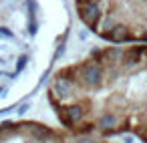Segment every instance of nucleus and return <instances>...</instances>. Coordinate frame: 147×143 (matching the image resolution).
<instances>
[{"label":"nucleus","instance_id":"nucleus-4","mask_svg":"<svg viewBox=\"0 0 147 143\" xmlns=\"http://www.w3.org/2000/svg\"><path fill=\"white\" fill-rule=\"evenodd\" d=\"M26 109H28V105H26V103H24V105H22V107H20V109H18V115H24V113H26Z\"/></svg>","mask_w":147,"mask_h":143},{"label":"nucleus","instance_id":"nucleus-1","mask_svg":"<svg viewBox=\"0 0 147 143\" xmlns=\"http://www.w3.org/2000/svg\"><path fill=\"white\" fill-rule=\"evenodd\" d=\"M69 71H71V75L75 77V81L79 83V89H81V91H97V89H101V87L107 83V79H109L107 69H105L99 61H95V59H89V61H85L83 65L69 67Z\"/></svg>","mask_w":147,"mask_h":143},{"label":"nucleus","instance_id":"nucleus-2","mask_svg":"<svg viewBox=\"0 0 147 143\" xmlns=\"http://www.w3.org/2000/svg\"><path fill=\"white\" fill-rule=\"evenodd\" d=\"M57 107V115L61 119V123L69 129H75L77 123L83 121V117L87 115V109L85 105L79 101V103H69V105H61V103H53Z\"/></svg>","mask_w":147,"mask_h":143},{"label":"nucleus","instance_id":"nucleus-3","mask_svg":"<svg viewBox=\"0 0 147 143\" xmlns=\"http://www.w3.org/2000/svg\"><path fill=\"white\" fill-rule=\"evenodd\" d=\"M26 61H28V57H26V55H22V57L18 59V65H16V71H14V77H16V75H18V73H20V71H22V69L26 67Z\"/></svg>","mask_w":147,"mask_h":143}]
</instances>
